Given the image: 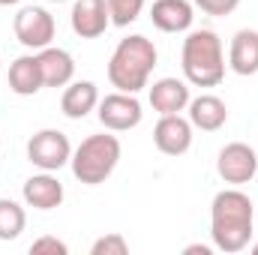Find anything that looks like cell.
Masks as SVG:
<instances>
[{"mask_svg":"<svg viewBox=\"0 0 258 255\" xmlns=\"http://www.w3.org/2000/svg\"><path fill=\"white\" fill-rule=\"evenodd\" d=\"M192 3L189 0H156L150 6V21L162 33H186L192 27Z\"/></svg>","mask_w":258,"mask_h":255,"instance_id":"13","label":"cell"},{"mask_svg":"<svg viewBox=\"0 0 258 255\" xmlns=\"http://www.w3.org/2000/svg\"><path fill=\"white\" fill-rule=\"evenodd\" d=\"M69 24L72 33L81 39H96L111 27V12H108V0H75L72 12H69Z\"/></svg>","mask_w":258,"mask_h":255,"instance_id":"9","label":"cell"},{"mask_svg":"<svg viewBox=\"0 0 258 255\" xmlns=\"http://www.w3.org/2000/svg\"><path fill=\"white\" fill-rule=\"evenodd\" d=\"M45 87L36 54H21L9 63V90L18 96H33Z\"/></svg>","mask_w":258,"mask_h":255,"instance_id":"17","label":"cell"},{"mask_svg":"<svg viewBox=\"0 0 258 255\" xmlns=\"http://www.w3.org/2000/svg\"><path fill=\"white\" fill-rule=\"evenodd\" d=\"M30 252H33V255H66V252H69V246H66L63 240H57V237L45 234V237H36V240L30 243Z\"/></svg>","mask_w":258,"mask_h":255,"instance_id":"22","label":"cell"},{"mask_svg":"<svg viewBox=\"0 0 258 255\" xmlns=\"http://www.w3.org/2000/svg\"><path fill=\"white\" fill-rule=\"evenodd\" d=\"M186 111H189L192 129H201V132H216V129L225 126V120H228L225 102L219 96H213V93H201V96L189 99Z\"/></svg>","mask_w":258,"mask_h":255,"instance_id":"14","label":"cell"},{"mask_svg":"<svg viewBox=\"0 0 258 255\" xmlns=\"http://www.w3.org/2000/svg\"><path fill=\"white\" fill-rule=\"evenodd\" d=\"M15 3H21V0H0V6H15Z\"/></svg>","mask_w":258,"mask_h":255,"instance_id":"25","label":"cell"},{"mask_svg":"<svg viewBox=\"0 0 258 255\" xmlns=\"http://www.w3.org/2000/svg\"><path fill=\"white\" fill-rule=\"evenodd\" d=\"M126 252H129V243L120 231H111V234L93 240V246H90V255H126Z\"/></svg>","mask_w":258,"mask_h":255,"instance_id":"21","label":"cell"},{"mask_svg":"<svg viewBox=\"0 0 258 255\" xmlns=\"http://www.w3.org/2000/svg\"><path fill=\"white\" fill-rule=\"evenodd\" d=\"M36 60H39V69H42L45 87H66L75 78V60H72V54L66 48L48 45V48H42L36 54Z\"/></svg>","mask_w":258,"mask_h":255,"instance_id":"16","label":"cell"},{"mask_svg":"<svg viewBox=\"0 0 258 255\" xmlns=\"http://www.w3.org/2000/svg\"><path fill=\"white\" fill-rule=\"evenodd\" d=\"M228 66L237 75H255L258 72V30H237L228 48Z\"/></svg>","mask_w":258,"mask_h":255,"instance_id":"18","label":"cell"},{"mask_svg":"<svg viewBox=\"0 0 258 255\" xmlns=\"http://www.w3.org/2000/svg\"><path fill=\"white\" fill-rule=\"evenodd\" d=\"M216 174H219L225 183H231V186L249 183V180L258 174L255 150H252L249 144H243V141L225 144V147L219 150V156H216Z\"/></svg>","mask_w":258,"mask_h":255,"instance_id":"8","label":"cell"},{"mask_svg":"<svg viewBox=\"0 0 258 255\" xmlns=\"http://www.w3.org/2000/svg\"><path fill=\"white\" fill-rule=\"evenodd\" d=\"M12 30H15V39L24 48L42 51V48L51 45L57 24H54V15L48 9H42V6H24V9H18V15L12 21Z\"/></svg>","mask_w":258,"mask_h":255,"instance_id":"5","label":"cell"},{"mask_svg":"<svg viewBox=\"0 0 258 255\" xmlns=\"http://www.w3.org/2000/svg\"><path fill=\"white\" fill-rule=\"evenodd\" d=\"M195 6H198L204 15L222 18V15H231V12L240 6V0H195Z\"/></svg>","mask_w":258,"mask_h":255,"instance_id":"23","label":"cell"},{"mask_svg":"<svg viewBox=\"0 0 258 255\" xmlns=\"http://www.w3.org/2000/svg\"><path fill=\"white\" fill-rule=\"evenodd\" d=\"M153 144L165 156H183L192 147V123L180 114H162L153 126Z\"/></svg>","mask_w":258,"mask_h":255,"instance_id":"10","label":"cell"},{"mask_svg":"<svg viewBox=\"0 0 258 255\" xmlns=\"http://www.w3.org/2000/svg\"><path fill=\"white\" fill-rule=\"evenodd\" d=\"M27 225V213L18 201L0 198V240H15Z\"/></svg>","mask_w":258,"mask_h":255,"instance_id":"19","label":"cell"},{"mask_svg":"<svg viewBox=\"0 0 258 255\" xmlns=\"http://www.w3.org/2000/svg\"><path fill=\"white\" fill-rule=\"evenodd\" d=\"M252 255H258V243H255V246H252Z\"/></svg>","mask_w":258,"mask_h":255,"instance_id":"26","label":"cell"},{"mask_svg":"<svg viewBox=\"0 0 258 255\" xmlns=\"http://www.w3.org/2000/svg\"><path fill=\"white\" fill-rule=\"evenodd\" d=\"M99 105V90L93 81H69L60 96V111L69 120H84Z\"/></svg>","mask_w":258,"mask_h":255,"instance_id":"15","label":"cell"},{"mask_svg":"<svg viewBox=\"0 0 258 255\" xmlns=\"http://www.w3.org/2000/svg\"><path fill=\"white\" fill-rule=\"evenodd\" d=\"M96 114H99V123L105 129H111V132H129L144 117L138 96L135 93H123V90H114V93L102 96L99 105H96Z\"/></svg>","mask_w":258,"mask_h":255,"instance_id":"7","label":"cell"},{"mask_svg":"<svg viewBox=\"0 0 258 255\" xmlns=\"http://www.w3.org/2000/svg\"><path fill=\"white\" fill-rule=\"evenodd\" d=\"M180 66L186 81L195 87H216L225 78V51L222 39L213 30H192L183 39Z\"/></svg>","mask_w":258,"mask_h":255,"instance_id":"3","label":"cell"},{"mask_svg":"<svg viewBox=\"0 0 258 255\" xmlns=\"http://www.w3.org/2000/svg\"><path fill=\"white\" fill-rule=\"evenodd\" d=\"M21 195H24V204L33 210H54L63 204V183L54 177V171H42L24 180Z\"/></svg>","mask_w":258,"mask_h":255,"instance_id":"11","label":"cell"},{"mask_svg":"<svg viewBox=\"0 0 258 255\" xmlns=\"http://www.w3.org/2000/svg\"><path fill=\"white\" fill-rule=\"evenodd\" d=\"M27 159L39 171H60L72 159V144L60 129H39L27 141Z\"/></svg>","mask_w":258,"mask_h":255,"instance_id":"6","label":"cell"},{"mask_svg":"<svg viewBox=\"0 0 258 255\" xmlns=\"http://www.w3.org/2000/svg\"><path fill=\"white\" fill-rule=\"evenodd\" d=\"M141 9H144V0H108V12H111L114 27H129L132 21H138Z\"/></svg>","mask_w":258,"mask_h":255,"instance_id":"20","label":"cell"},{"mask_svg":"<svg viewBox=\"0 0 258 255\" xmlns=\"http://www.w3.org/2000/svg\"><path fill=\"white\" fill-rule=\"evenodd\" d=\"M48 3H66V0H48Z\"/></svg>","mask_w":258,"mask_h":255,"instance_id":"27","label":"cell"},{"mask_svg":"<svg viewBox=\"0 0 258 255\" xmlns=\"http://www.w3.org/2000/svg\"><path fill=\"white\" fill-rule=\"evenodd\" d=\"M153 66H156V45L147 36L135 33V36H126L117 42V48L108 60V81H111V87H117L123 93H138L147 87Z\"/></svg>","mask_w":258,"mask_h":255,"instance_id":"2","label":"cell"},{"mask_svg":"<svg viewBox=\"0 0 258 255\" xmlns=\"http://www.w3.org/2000/svg\"><path fill=\"white\" fill-rule=\"evenodd\" d=\"M189 81L180 78H159L150 87V108L162 117V114H180L189 105Z\"/></svg>","mask_w":258,"mask_h":255,"instance_id":"12","label":"cell"},{"mask_svg":"<svg viewBox=\"0 0 258 255\" xmlns=\"http://www.w3.org/2000/svg\"><path fill=\"white\" fill-rule=\"evenodd\" d=\"M255 228V207L252 198L237 186L213 195L210 204V237L219 252H243L252 240Z\"/></svg>","mask_w":258,"mask_h":255,"instance_id":"1","label":"cell"},{"mask_svg":"<svg viewBox=\"0 0 258 255\" xmlns=\"http://www.w3.org/2000/svg\"><path fill=\"white\" fill-rule=\"evenodd\" d=\"M213 249L210 246H201V243H192V246H186L183 249V255H210Z\"/></svg>","mask_w":258,"mask_h":255,"instance_id":"24","label":"cell"},{"mask_svg":"<svg viewBox=\"0 0 258 255\" xmlns=\"http://www.w3.org/2000/svg\"><path fill=\"white\" fill-rule=\"evenodd\" d=\"M117 162H120V141H117V135H111V129L99 132V135H87L72 150V159H69L75 180H81L84 186L105 183L114 174Z\"/></svg>","mask_w":258,"mask_h":255,"instance_id":"4","label":"cell"}]
</instances>
